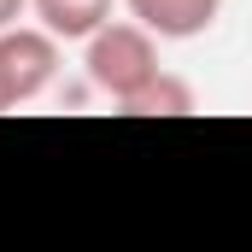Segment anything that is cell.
I'll use <instances>...</instances> for the list:
<instances>
[{"instance_id": "6da1fadb", "label": "cell", "mask_w": 252, "mask_h": 252, "mask_svg": "<svg viewBox=\"0 0 252 252\" xmlns=\"http://www.w3.org/2000/svg\"><path fill=\"white\" fill-rule=\"evenodd\" d=\"M82 70H88V82L118 106V100H129V94L158 70V35H153L147 24H135V18H106V24L82 41Z\"/></svg>"}, {"instance_id": "7a4b0ae2", "label": "cell", "mask_w": 252, "mask_h": 252, "mask_svg": "<svg viewBox=\"0 0 252 252\" xmlns=\"http://www.w3.org/2000/svg\"><path fill=\"white\" fill-rule=\"evenodd\" d=\"M124 6L158 41H193V35H205L223 18V0H124Z\"/></svg>"}, {"instance_id": "3957f363", "label": "cell", "mask_w": 252, "mask_h": 252, "mask_svg": "<svg viewBox=\"0 0 252 252\" xmlns=\"http://www.w3.org/2000/svg\"><path fill=\"white\" fill-rule=\"evenodd\" d=\"M199 100H193V82L188 76H176V70H153L129 100H118V112L124 118H182V112H193Z\"/></svg>"}, {"instance_id": "277c9868", "label": "cell", "mask_w": 252, "mask_h": 252, "mask_svg": "<svg viewBox=\"0 0 252 252\" xmlns=\"http://www.w3.org/2000/svg\"><path fill=\"white\" fill-rule=\"evenodd\" d=\"M30 12H35L41 30H53L59 41H88V35L112 18V0H30Z\"/></svg>"}, {"instance_id": "5b68a950", "label": "cell", "mask_w": 252, "mask_h": 252, "mask_svg": "<svg viewBox=\"0 0 252 252\" xmlns=\"http://www.w3.org/2000/svg\"><path fill=\"white\" fill-rule=\"evenodd\" d=\"M24 12H30V0H0V30L24 24Z\"/></svg>"}, {"instance_id": "8992f818", "label": "cell", "mask_w": 252, "mask_h": 252, "mask_svg": "<svg viewBox=\"0 0 252 252\" xmlns=\"http://www.w3.org/2000/svg\"><path fill=\"white\" fill-rule=\"evenodd\" d=\"M18 94H12V70H6V53H0V112H12Z\"/></svg>"}]
</instances>
